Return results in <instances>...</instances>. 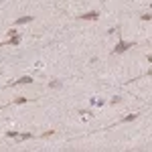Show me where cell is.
I'll return each instance as SVG.
<instances>
[{
	"label": "cell",
	"instance_id": "obj_1",
	"mask_svg": "<svg viewBox=\"0 0 152 152\" xmlns=\"http://www.w3.org/2000/svg\"><path fill=\"white\" fill-rule=\"evenodd\" d=\"M134 47V43H126V41H120L116 47H114V51L112 53H116V55H120V53H124V51H128V49Z\"/></svg>",
	"mask_w": 152,
	"mask_h": 152
},
{
	"label": "cell",
	"instance_id": "obj_2",
	"mask_svg": "<svg viewBox=\"0 0 152 152\" xmlns=\"http://www.w3.org/2000/svg\"><path fill=\"white\" fill-rule=\"evenodd\" d=\"M97 16H99V12H97V10H91V12H85V14H81L79 18H81V20H97Z\"/></svg>",
	"mask_w": 152,
	"mask_h": 152
},
{
	"label": "cell",
	"instance_id": "obj_3",
	"mask_svg": "<svg viewBox=\"0 0 152 152\" xmlns=\"http://www.w3.org/2000/svg\"><path fill=\"white\" fill-rule=\"evenodd\" d=\"M26 83H33V77H28V75H24L20 79H16V81H12L10 85H26Z\"/></svg>",
	"mask_w": 152,
	"mask_h": 152
},
{
	"label": "cell",
	"instance_id": "obj_4",
	"mask_svg": "<svg viewBox=\"0 0 152 152\" xmlns=\"http://www.w3.org/2000/svg\"><path fill=\"white\" fill-rule=\"evenodd\" d=\"M31 20H33V16H20V18H16L14 24H26V23H31Z\"/></svg>",
	"mask_w": 152,
	"mask_h": 152
},
{
	"label": "cell",
	"instance_id": "obj_5",
	"mask_svg": "<svg viewBox=\"0 0 152 152\" xmlns=\"http://www.w3.org/2000/svg\"><path fill=\"white\" fill-rule=\"evenodd\" d=\"M6 136H8V138H20V134H18V132H14V130H8V132H6Z\"/></svg>",
	"mask_w": 152,
	"mask_h": 152
},
{
	"label": "cell",
	"instance_id": "obj_6",
	"mask_svg": "<svg viewBox=\"0 0 152 152\" xmlns=\"http://www.w3.org/2000/svg\"><path fill=\"white\" fill-rule=\"evenodd\" d=\"M136 118H138V114H130V116H126L122 122H132V120H136Z\"/></svg>",
	"mask_w": 152,
	"mask_h": 152
},
{
	"label": "cell",
	"instance_id": "obj_7",
	"mask_svg": "<svg viewBox=\"0 0 152 152\" xmlns=\"http://www.w3.org/2000/svg\"><path fill=\"white\" fill-rule=\"evenodd\" d=\"M26 99H28V97H16V99H14V102H12V104H24V102H26Z\"/></svg>",
	"mask_w": 152,
	"mask_h": 152
},
{
	"label": "cell",
	"instance_id": "obj_8",
	"mask_svg": "<svg viewBox=\"0 0 152 152\" xmlns=\"http://www.w3.org/2000/svg\"><path fill=\"white\" fill-rule=\"evenodd\" d=\"M49 85H51V87H55V89H59V87H61V81H51Z\"/></svg>",
	"mask_w": 152,
	"mask_h": 152
},
{
	"label": "cell",
	"instance_id": "obj_9",
	"mask_svg": "<svg viewBox=\"0 0 152 152\" xmlns=\"http://www.w3.org/2000/svg\"><path fill=\"white\" fill-rule=\"evenodd\" d=\"M51 134H55V130H49V132H45V134H43V138H49Z\"/></svg>",
	"mask_w": 152,
	"mask_h": 152
}]
</instances>
